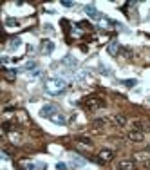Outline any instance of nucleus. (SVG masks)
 Wrapping results in <instances>:
<instances>
[{
	"label": "nucleus",
	"instance_id": "obj_1",
	"mask_svg": "<svg viewBox=\"0 0 150 170\" xmlns=\"http://www.w3.org/2000/svg\"><path fill=\"white\" fill-rule=\"evenodd\" d=\"M103 105H105V100L99 98V96H87V98L81 100V107H83L85 111H91V112L101 109Z\"/></svg>",
	"mask_w": 150,
	"mask_h": 170
},
{
	"label": "nucleus",
	"instance_id": "obj_2",
	"mask_svg": "<svg viewBox=\"0 0 150 170\" xmlns=\"http://www.w3.org/2000/svg\"><path fill=\"white\" fill-rule=\"evenodd\" d=\"M56 112H60V111H58V107L54 103H47V105H43L40 109V116L42 118H49V119H53L56 116Z\"/></svg>",
	"mask_w": 150,
	"mask_h": 170
},
{
	"label": "nucleus",
	"instance_id": "obj_3",
	"mask_svg": "<svg viewBox=\"0 0 150 170\" xmlns=\"http://www.w3.org/2000/svg\"><path fill=\"white\" fill-rule=\"evenodd\" d=\"M49 85L56 87V91H58V93H62V89L65 87V80H63V78H51V80H49V83H47L45 87H49Z\"/></svg>",
	"mask_w": 150,
	"mask_h": 170
},
{
	"label": "nucleus",
	"instance_id": "obj_4",
	"mask_svg": "<svg viewBox=\"0 0 150 170\" xmlns=\"http://www.w3.org/2000/svg\"><path fill=\"white\" fill-rule=\"evenodd\" d=\"M85 13L91 17V18H94V20H99V18H103L101 17V13H98V9L94 7L92 4H89V6H85Z\"/></svg>",
	"mask_w": 150,
	"mask_h": 170
},
{
	"label": "nucleus",
	"instance_id": "obj_5",
	"mask_svg": "<svg viewBox=\"0 0 150 170\" xmlns=\"http://www.w3.org/2000/svg\"><path fill=\"white\" fill-rule=\"evenodd\" d=\"M129 139L134 141V143H141V141L145 139V134L139 132V130H130V132H129Z\"/></svg>",
	"mask_w": 150,
	"mask_h": 170
},
{
	"label": "nucleus",
	"instance_id": "obj_6",
	"mask_svg": "<svg viewBox=\"0 0 150 170\" xmlns=\"http://www.w3.org/2000/svg\"><path fill=\"white\" fill-rule=\"evenodd\" d=\"M118 168L119 170H136V163L130 161V159H123L118 163Z\"/></svg>",
	"mask_w": 150,
	"mask_h": 170
},
{
	"label": "nucleus",
	"instance_id": "obj_7",
	"mask_svg": "<svg viewBox=\"0 0 150 170\" xmlns=\"http://www.w3.org/2000/svg\"><path fill=\"white\" fill-rule=\"evenodd\" d=\"M42 51H43L45 55H51V53L54 51V43L49 42V40H43V42H42Z\"/></svg>",
	"mask_w": 150,
	"mask_h": 170
},
{
	"label": "nucleus",
	"instance_id": "obj_8",
	"mask_svg": "<svg viewBox=\"0 0 150 170\" xmlns=\"http://www.w3.org/2000/svg\"><path fill=\"white\" fill-rule=\"evenodd\" d=\"M112 121L118 125V127H125V125H127V118H125L123 114H116V116H112Z\"/></svg>",
	"mask_w": 150,
	"mask_h": 170
},
{
	"label": "nucleus",
	"instance_id": "obj_9",
	"mask_svg": "<svg viewBox=\"0 0 150 170\" xmlns=\"http://www.w3.org/2000/svg\"><path fill=\"white\" fill-rule=\"evenodd\" d=\"M107 51H109V53H111L112 56H116V55L119 53V43H118L116 40H112V42L109 43V47H107Z\"/></svg>",
	"mask_w": 150,
	"mask_h": 170
},
{
	"label": "nucleus",
	"instance_id": "obj_10",
	"mask_svg": "<svg viewBox=\"0 0 150 170\" xmlns=\"http://www.w3.org/2000/svg\"><path fill=\"white\" fill-rule=\"evenodd\" d=\"M71 163L74 165V167H83L85 165V159H81V157H78V154H71Z\"/></svg>",
	"mask_w": 150,
	"mask_h": 170
},
{
	"label": "nucleus",
	"instance_id": "obj_11",
	"mask_svg": "<svg viewBox=\"0 0 150 170\" xmlns=\"http://www.w3.org/2000/svg\"><path fill=\"white\" fill-rule=\"evenodd\" d=\"M20 45H22V40H20V38H11L9 43H7V47H9L11 51H17Z\"/></svg>",
	"mask_w": 150,
	"mask_h": 170
},
{
	"label": "nucleus",
	"instance_id": "obj_12",
	"mask_svg": "<svg viewBox=\"0 0 150 170\" xmlns=\"http://www.w3.org/2000/svg\"><path fill=\"white\" fill-rule=\"evenodd\" d=\"M112 157H114L112 150H101L99 152V159H101V161H111Z\"/></svg>",
	"mask_w": 150,
	"mask_h": 170
},
{
	"label": "nucleus",
	"instance_id": "obj_13",
	"mask_svg": "<svg viewBox=\"0 0 150 170\" xmlns=\"http://www.w3.org/2000/svg\"><path fill=\"white\" fill-rule=\"evenodd\" d=\"M62 63H67V65H71V67H76V65H78V60L69 55V56H65L63 60H62Z\"/></svg>",
	"mask_w": 150,
	"mask_h": 170
},
{
	"label": "nucleus",
	"instance_id": "obj_14",
	"mask_svg": "<svg viewBox=\"0 0 150 170\" xmlns=\"http://www.w3.org/2000/svg\"><path fill=\"white\" fill-rule=\"evenodd\" d=\"M121 83H123L125 87H136V85H137V80H136V78H127V80H121Z\"/></svg>",
	"mask_w": 150,
	"mask_h": 170
},
{
	"label": "nucleus",
	"instance_id": "obj_15",
	"mask_svg": "<svg viewBox=\"0 0 150 170\" xmlns=\"http://www.w3.org/2000/svg\"><path fill=\"white\" fill-rule=\"evenodd\" d=\"M35 67H38V62H35V60H31V62H27L24 67H22V71H33Z\"/></svg>",
	"mask_w": 150,
	"mask_h": 170
},
{
	"label": "nucleus",
	"instance_id": "obj_16",
	"mask_svg": "<svg viewBox=\"0 0 150 170\" xmlns=\"http://www.w3.org/2000/svg\"><path fill=\"white\" fill-rule=\"evenodd\" d=\"M92 125H94V130H98V132H99V130L105 127V119H96Z\"/></svg>",
	"mask_w": 150,
	"mask_h": 170
},
{
	"label": "nucleus",
	"instance_id": "obj_17",
	"mask_svg": "<svg viewBox=\"0 0 150 170\" xmlns=\"http://www.w3.org/2000/svg\"><path fill=\"white\" fill-rule=\"evenodd\" d=\"M6 25H7V27H18L20 22L17 18H6Z\"/></svg>",
	"mask_w": 150,
	"mask_h": 170
},
{
	"label": "nucleus",
	"instance_id": "obj_18",
	"mask_svg": "<svg viewBox=\"0 0 150 170\" xmlns=\"http://www.w3.org/2000/svg\"><path fill=\"white\" fill-rule=\"evenodd\" d=\"M99 73H101V74H105V76H111V74H112V71H111L107 65H103V63L99 65Z\"/></svg>",
	"mask_w": 150,
	"mask_h": 170
},
{
	"label": "nucleus",
	"instance_id": "obj_19",
	"mask_svg": "<svg viewBox=\"0 0 150 170\" xmlns=\"http://www.w3.org/2000/svg\"><path fill=\"white\" fill-rule=\"evenodd\" d=\"M53 121H54V123H60V125H63V123H65V118H63V116H62V114L58 112L56 116H54V118H53Z\"/></svg>",
	"mask_w": 150,
	"mask_h": 170
},
{
	"label": "nucleus",
	"instance_id": "obj_20",
	"mask_svg": "<svg viewBox=\"0 0 150 170\" xmlns=\"http://www.w3.org/2000/svg\"><path fill=\"white\" fill-rule=\"evenodd\" d=\"M56 170H67V165L65 163H56Z\"/></svg>",
	"mask_w": 150,
	"mask_h": 170
},
{
	"label": "nucleus",
	"instance_id": "obj_21",
	"mask_svg": "<svg viewBox=\"0 0 150 170\" xmlns=\"http://www.w3.org/2000/svg\"><path fill=\"white\" fill-rule=\"evenodd\" d=\"M45 31H47V33H53V31H54V29H53V27H51V24H45Z\"/></svg>",
	"mask_w": 150,
	"mask_h": 170
},
{
	"label": "nucleus",
	"instance_id": "obj_22",
	"mask_svg": "<svg viewBox=\"0 0 150 170\" xmlns=\"http://www.w3.org/2000/svg\"><path fill=\"white\" fill-rule=\"evenodd\" d=\"M62 6H65V7H73L74 4H73V2H62Z\"/></svg>",
	"mask_w": 150,
	"mask_h": 170
},
{
	"label": "nucleus",
	"instance_id": "obj_23",
	"mask_svg": "<svg viewBox=\"0 0 150 170\" xmlns=\"http://www.w3.org/2000/svg\"><path fill=\"white\" fill-rule=\"evenodd\" d=\"M148 125H150V121H148Z\"/></svg>",
	"mask_w": 150,
	"mask_h": 170
}]
</instances>
